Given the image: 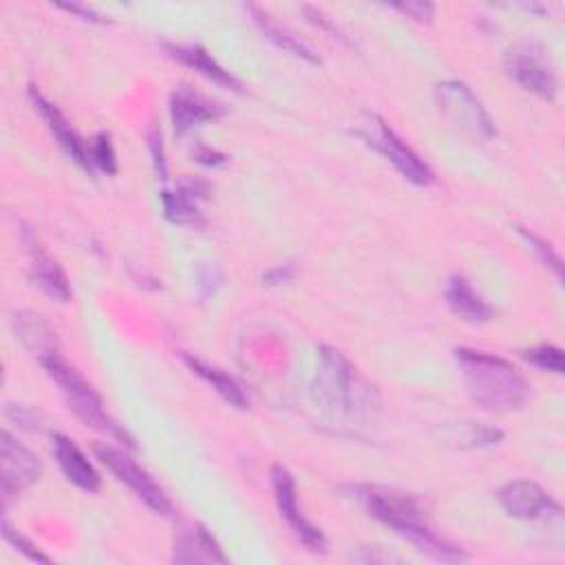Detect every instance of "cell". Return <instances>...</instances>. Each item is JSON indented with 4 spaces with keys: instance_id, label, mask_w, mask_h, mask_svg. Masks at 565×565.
<instances>
[{
    "instance_id": "obj_15",
    "label": "cell",
    "mask_w": 565,
    "mask_h": 565,
    "mask_svg": "<svg viewBox=\"0 0 565 565\" xmlns=\"http://www.w3.org/2000/svg\"><path fill=\"white\" fill-rule=\"evenodd\" d=\"M208 184L197 180H186L177 186V191H164L162 193V206L164 215L175 226H197L201 223V210L199 204L208 199Z\"/></svg>"
},
{
    "instance_id": "obj_7",
    "label": "cell",
    "mask_w": 565,
    "mask_h": 565,
    "mask_svg": "<svg viewBox=\"0 0 565 565\" xmlns=\"http://www.w3.org/2000/svg\"><path fill=\"white\" fill-rule=\"evenodd\" d=\"M93 453L115 475L117 482L128 486L135 497H139L151 510H155L158 515H173V504L164 488L124 451H117L108 445H95Z\"/></svg>"
},
{
    "instance_id": "obj_3",
    "label": "cell",
    "mask_w": 565,
    "mask_h": 565,
    "mask_svg": "<svg viewBox=\"0 0 565 565\" xmlns=\"http://www.w3.org/2000/svg\"><path fill=\"white\" fill-rule=\"evenodd\" d=\"M312 378V400L332 419L360 417L376 406V391L334 347L321 345Z\"/></svg>"
},
{
    "instance_id": "obj_22",
    "label": "cell",
    "mask_w": 565,
    "mask_h": 565,
    "mask_svg": "<svg viewBox=\"0 0 565 565\" xmlns=\"http://www.w3.org/2000/svg\"><path fill=\"white\" fill-rule=\"evenodd\" d=\"M184 362L188 365V369L199 376L204 382H208L230 406L234 408H247V395L245 391L241 389V384L228 376L226 371H221L219 367H212L199 358H193V356H184Z\"/></svg>"
},
{
    "instance_id": "obj_1",
    "label": "cell",
    "mask_w": 565,
    "mask_h": 565,
    "mask_svg": "<svg viewBox=\"0 0 565 565\" xmlns=\"http://www.w3.org/2000/svg\"><path fill=\"white\" fill-rule=\"evenodd\" d=\"M456 358L462 369L464 387L480 408L488 413H512L526 406L530 387L515 365L466 347L458 349Z\"/></svg>"
},
{
    "instance_id": "obj_5",
    "label": "cell",
    "mask_w": 565,
    "mask_h": 565,
    "mask_svg": "<svg viewBox=\"0 0 565 565\" xmlns=\"http://www.w3.org/2000/svg\"><path fill=\"white\" fill-rule=\"evenodd\" d=\"M369 147H373L391 166L415 186H431L436 175L431 166L424 162L406 141L380 117H373V124H367L365 130L358 132Z\"/></svg>"
},
{
    "instance_id": "obj_16",
    "label": "cell",
    "mask_w": 565,
    "mask_h": 565,
    "mask_svg": "<svg viewBox=\"0 0 565 565\" xmlns=\"http://www.w3.org/2000/svg\"><path fill=\"white\" fill-rule=\"evenodd\" d=\"M447 303L456 316L471 325H484L493 319V308L464 276H453L447 286Z\"/></svg>"
},
{
    "instance_id": "obj_14",
    "label": "cell",
    "mask_w": 565,
    "mask_h": 565,
    "mask_svg": "<svg viewBox=\"0 0 565 565\" xmlns=\"http://www.w3.org/2000/svg\"><path fill=\"white\" fill-rule=\"evenodd\" d=\"M223 115V108L210 100H206L204 95L182 87L177 91H173L171 95V119L175 126L177 135H186L188 130L206 124V122H215Z\"/></svg>"
},
{
    "instance_id": "obj_4",
    "label": "cell",
    "mask_w": 565,
    "mask_h": 565,
    "mask_svg": "<svg viewBox=\"0 0 565 565\" xmlns=\"http://www.w3.org/2000/svg\"><path fill=\"white\" fill-rule=\"evenodd\" d=\"M47 376L58 384L60 393L67 400V406L76 413V417L87 424L89 429L100 431L108 438H115L117 442H124L128 449H132V438L119 427V424L108 415L100 393L80 376L76 367H71L60 351H51L38 358Z\"/></svg>"
},
{
    "instance_id": "obj_32",
    "label": "cell",
    "mask_w": 565,
    "mask_h": 565,
    "mask_svg": "<svg viewBox=\"0 0 565 565\" xmlns=\"http://www.w3.org/2000/svg\"><path fill=\"white\" fill-rule=\"evenodd\" d=\"M195 160L204 166H223L228 162V158L215 149H208V147H199V151L195 153Z\"/></svg>"
},
{
    "instance_id": "obj_26",
    "label": "cell",
    "mask_w": 565,
    "mask_h": 565,
    "mask_svg": "<svg viewBox=\"0 0 565 565\" xmlns=\"http://www.w3.org/2000/svg\"><path fill=\"white\" fill-rule=\"evenodd\" d=\"M519 234L526 239V243L530 245V250L541 258V263H543L545 267L554 269V274H558V276H561L563 265H561V258H558V254L554 252V247H552L550 243H545L543 239H539L537 234H532V232L523 230V228H519Z\"/></svg>"
},
{
    "instance_id": "obj_29",
    "label": "cell",
    "mask_w": 565,
    "mask_h": 565,
    "mask_svg": "<svg viewBox=\"0 0 565 565\" xmlns=\"http://www.w3.org/2000/svg\"><path fill=\"white\" fill-rule=\"evenodd\" d=\"M393 10L402 12L404 16L417 21V23H429L434 19L436 8L431 3H422V0H408V3H395L391 5Z\"/></svg>"
},
{
    "instance_id": "obj_31",
    "label": "cell",
    "mask_w": 565,
    "mask_h": 565,
    "mask_svg": "<svg viewBox=\"0 0 565 565\" xmlns=\"http://www.w3.org/2000/svg\"><path fill=\"white\" fill-rule=\"evenodd\" d=\"M292 276H295L292 265H276L263 274V282L265 286H282V282L292 280Z\"/></svg>"
},
{
    "instance_id": "obj_12",
    "label": "cell",
    "mask_w": 565,
    "mask_h": 565,
    "mask_svg": "<svg viewBox=\"0 0 565 565\" xmlns=\"http://www.w3.org/2000/svg\"><path fill=\"white\" fill-rule=\"evenodd\" d=\"M51 451H54V458H56L62 475L73 486H78L80 491H87V493L100 491V486H102L100 473L95 471V466L89 462V458L82 453V449L71 438H67L65 434H54Z\"/></svg>"
},
{
    "instance_id": "obj_30",
    "label": "cell",
    "mask_w": 565,
    "mask_h": 565,
    "mask_svg": "<svg viewBox=\"0 0 565 565\" xmlns=\"http://www.w3.org/2000/svg\"><path fill=\"white\" fill-rule=\"evenodd\" d=\"M149 147H151L153 162H155V171H158L160 180H169V166H166V153H164L162 130H160L158 126H153L151 132H149Z\"/></svg>"
},
{
    "instance_id": "obj_27",
    "label": "cell",
    "mask_w": 565,
    "mask_h": 565,
    "mask_svg": "<svg viewBox=\"0 0 565 565\" xmlns=\"http://www.w3.org/2000/svg\"><path fill=\"white\" fill-rule=\"evenodd\" d=\"M195 282H197V292L201 299H208L212 297L219 286L223 282V274L219 269V265L215 263H201L197 267V274H195Z\"/></svg>"
},
{
    "instance_id": "obj_17",
    "label": "cell",
    "mask_w": 565,
    "mask_h": 565,
    "mask_svg": "<svg viewBox=\"0 0 565 565\" xmlns=\"http://www.w3.org/2000/svg\"><path fill=\"white\" fill-rule=\"evenodd\" d=\"M166 51L173 60H177L180 65L197 71L206 80H210L215 84H221V87H230L234 91L241 89V82L228 69H223L204 47H199V45H166Z\"/></svg>"
},
{
    "instance_id": "obj_28",
    "label": "cell",
    "mask_w": 565,
    "mask_h": 565,
    "mask_svg": "<svg viewBox=\"0 0 565 565\" xmlns=\"http://www.w3.org/2000/svg\"><path fill=\"white\" fill-rule=\"evenodd\" d=\"M5 415L10 422H14L19 429L23 431H30V434H36L41 431V415L23 404H8L5 408Z\"/></svg>"
},
{
    "instance_id": "obj_25",
    "label": "cell",
    "mask_w": 565,
    "mask_h": 565,
    "mask_svg": "<svg viewBox=\"0 0 565 565\" xmlns=\"http://www.w3.org/2000/svg\"><path fill=\"white\" fill-rule=\"evenodd\" d=\"M3 537H5V541H8L10 545H14V550L21 552L25 558L38 561V563H51V558H49L47 554H43V552L38 550V545H34L25 534H21L16 528H12L8 519L3 521Z\"/></svg>"
},
{
    "instance_id": "obj_18",
    "label": "cell",
    "mask_w": 565,
    "mask_h": 565,
    "mask_svg": "<svg viewBox=\"0 0 565 565\" xmlns=\"http://www.w3.org/2000/svg\"><path fill=\"white\" fill-rule=\"evenodd\" d=\"M173 561L175 563H226L228 556L223 554L221 545L204 526H193L177 537Z\"/></svg>"
},
{
    "instance_id": "obj_9",
    "label": "cell",
    "mask_w": 565,
    "mask_h": 565,
    "mask_svg": "<svg viewBox=\"0 0 565 565\" xmlns=\"http://www.w3.org/2000/svg\"><path fill=\"white\" fill-rule=\"evenodd\" d=\"M43 475V464L23 442L10 431L0 434V493L3 497L19 495L34 486Z\"/></svg>"
},
{
    "instance_id": "obj_23",
    "label": "cell",
    "mask_w": 565,
    "mask_h": 565,
    "mask_svg": "<svg viewBox=\"0 0 565 565\" xmlns=\"http://www.w3.org/2000/svg\"><path fill=\"white\" fill-rule=\"evenodd\" d=\"M523 358H526L530 365H534L537 369L547 371V373H554V376H563V371H565L563 351H561L558 347H552V345H539V347L526 349V351H523Z\"/></svg>"
},
{
    "instance_id": "obj_13",
    "label": "cell",
    "mask_w": 565,
    "mask_h": 565,
    "mask_svg": "<svg viewBox=\"0 0 565 565\" xmlns=\"http://www.w3.org/2000/svg\"><path fill=\"white\" fill-rule=\"evenodd\" d=\"M506 71L523 91L543 100H554L556 78L534 54L510 51L506 58Z\"/></svg>"
},
{
    "instance_id": "obj_11",
    "label": "cell",
    "mask_w": 565,
    "mask_h": 565,
    "mask_svg": "<svg viewBox=\"0 0 565 565\" xmlns=\"http://www.w3.org/2000/svg\"><path fill=\"white\" fill-rule=\"evenodd\" d=\"M30 97L34 108L41 113V117L47 122V128L51 130V135L56 137V141L60 145V149L84 171H93L91 166V155H89V145L76 132V128L71 126V122L65 117V113L49 102L36 87L30 89Z\"/></svg>"
},
{
    "instance_id": "obj_24",
    "label": "cell",
    "mask_w": 565,
    "mask_h": 565,
    "mask_svg": "<svg viewBox=\"0 0 565 565\" xmlns=\"http://www.w3.org/2000/svg\"><path fill=\"white\" fill-rule=\"evenodd\" d=\"M89 155H91V166L100 169L106 175H115L117 173V158H115V149L111 145V137L106 132H100L93 137V141L89 145Z\"/></svg>"
},
{
    "instance_id": "obj_21",
    "label": "cell",
    "mask_w": 565,
    "mask_h": 565,
    "mask_svg": "<svg viewBox=\"0 0 565 565\" xmlns=\"http://www.w3.org/2000/svg\"><path fill=\"white\" fill-rule=\"evenodd\" d=\"M32 280L41 288L45 297H49L56 303H69L73 297L71 282L65 274V269L49 256L38 254L32 263Z\"/></svg>"
},
{
    "instance_id": "obj_19",
    "label": "cell",
    "mask_w": 565,
    "mask_h": 565,
    "mask_svg": "<svg viewBox=\"0 0 565 565\" xmlns=\"http://www.w3.org/2000/svg\"><path fill=\"white\" fill-rule=\"evenodd\" d=\"M12 327H14L16 338H19L27 349H32L38 358L45 356V354L58 351L56 334H54V330L49 327V323H47L41 314L23 310V312H19V314L12 319Z\"/></svg>"
},
{
    "instance_id": "obj_10",
    "label": "cell",
    "mask_w": 565,
    "mask_h": 565,
    "mask_svg": "<svg viewBox=\"0 0 565 565\" xmlns=\"http://www.w3.org/2000/svg\"><path fill=\"white\" fill-rule=\"evenodd\" d=\"M499 504L510 517L523 521H537L561 515V506L552 499V495L528 480L508 482L499 491Z\"/></svg>"
},
{
    "instance_id": "obj_20",
    "label": "cell",
    "mask_w": 565,
    "mask_h": 565,
    "mask_svg": "<svg viewBox=\"0 0 565 565\" xmlns=\"http://www.w3.org/2000/svg\"><path fill=\"white\" fill-rule=\"evenodd\" d=\"M245 10L250 12V16H252L254 25L261 30V34H263L274 47H278L280 51H286V54H290V56H295V58H299V60H305V62H310V65H321V58H319L310 47H305L301 41H297L288 30L278 27L265 12H261V10L254 8V5H247Z\"/></svg>"
},
{
    "instance_id": "obj_33",
    "label": "cell",
    "mask_w": 565,
    "mask_h": 565,
    "mask_svg": "<svg viewBox=\"0 0 565 565\" xmlns=\"http://www.w3.org/2000/svg\"><path fill=\"white\" fill-rule=\"evenodd\" d=\"M60 10H65V12H69V14H76V16H80V19H84V21H91V23H100V16L93 12V10H89V8H82V5H58Z\"/></svg>"
},
{
    "instance_id": "obj_8",
    "label": "cell",
    "mask_w": 565,
    "mask_h": 565,
    "mask_svg": "<svg viewBox=\"0 0 565 565\" xmlns=\"http://www.w3.org/2000/svg\"><path fill=\"white\" fill-rule=\"evenodd\" d=\"M272 491H274V499L278 506L280 517L288 521V526L292 528V532L299 537V541L312 550V552H325L327 550V539L323 534V530L319 526H314L305 515L303 508L299 504V491H297V482L292 477V473L286 466H274L272 473Z\"/></svg>"
},
{
    "instance_id": "obj_2",
    "label": "cell",
    "mask_w": 565,
    "mask_h": 565,
    "mask_svg": "<svg viewBox=\"0 0 565 565\" xmlns=\"http://www.w3.org/2000/svg\"><path fill=\"white\" fill-rule=\"evenodd\" d=\"M351 493L373 519L389 526L395 534L404 537L419 552L449 563L466 561V554L462 552V547L445 541L427 526V521L422 517V510L411 497L373 488V486H354Z\"/></svg>"
},
{
    "instance_id": "obj_6",
    "label": "cell",
    "mask_w": 565,
    "mask_h": 565,
    "mask_svg": "<svg viewBox=\"0 0 565 565\" xmlns=\"http://www.w3.org/2000/svg\"><path fill=\"white\" fill-rule=\"evenodd\" d=\"M436 102L440 111L464 132L491 139L497 135L495 122L484 108V104L477 100V95L471 91L469 84L460 80H445L436 87Z\"/></svg>"
}]
</instances>
